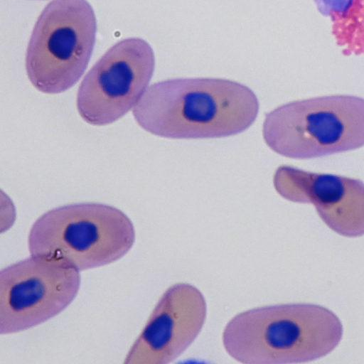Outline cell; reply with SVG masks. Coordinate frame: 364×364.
<instances>
[{
  "label": "cell",
  "mask_w": 364,
  "mask_h": 364,
  "mask_svg": "<svg viewBox=\"0 0 364 364\" xmlns=\"http://www.w3.org/2000/svg\"><path fill=\"white\" fill-rule=\"evenodd\" d=\"M259 102L246 85L220 78H177L148 87L134 117L146 132L169 139L221 138L255 122Z\"/></svg>",
  "instance_id": "obj_1"
},
{
  "label": "cell",
  "mask_w": 364,
  "mask_h": 364,
  "mask_svg": "<svg viewBox=\"0 0 364 364\" xmlns=\"http://www.w3.org/2000/svg\"><path fill=\"white\" fill-rule=\"evenodd\" d=\"M343 326L331 310L312 304H285L252 309L225 326V350L245 364L306 363L333 351Z\"/></svg>",
  "instance_id": "obj_2"
},
{
  "label": "cell",
  "mask_w": 364,
  "mask_h": 364,
  "mask_svg": "<svg viewBox=\"0 0 364 364\" xmlns=\"http://www.w3.org/2000/svg\"><path fill=\"white\" fill-rule=\"evenodd\" d=\"M135 231L122 210L101 203H76L52 209L31 227L32 255L60 260L78 271L111 264L132 247Z\"/></svg>",
  "instance_id": "obj_3"
},
{
  "label": "cell",
  "mask_w": 364,
  "mask_h": 364,
  "mask_svg": "<svg viewBox=\"0 0 364 364\" xmlns=\"http://www.w3.org/2000/svg\"><path fill=\"white\" fill-rule=\"evenodd\" d=\"M262 135L277 154L308 159L364 146V98L331 95L297 100L266 114Z\"/></svg>",
  "instance_id": "obj_4"
},
{
  "label": "cell",
  "mask_w": 364,
  "mask_h": 364,
  "mask_svg": "<svg viewBox=\"0 0 364 364\" xmlns=\"http://www.w3.org/2000/svg\"><path fill=\"white\" fill-rule=\"evenodd\" d=\"M97 21L86 0H54L33 28L26 55L32 85L46 94L72 87L87 67L95 42Z\"/></svg>",
  "instance_id": "obj_5"
},
{
  "label": "cell",
  "mask_w": 364,
  "mask_h": 364,
  "mask_svg": "<svg viewBox=\"0 0 364 364\" xmlns=\"http://www.w3.org/2000/svg\"><path fill=\"white\" fill-rule=\"evenodd\" d=\"M79 271L53 258L32 255L0 272V333L9 334L55 316L75 298Z\"/></svg>",
  "instance_id": "obj_6"
},
{
  "label": "cell",
  "mask_w": 364,
  "mask_h": 364,
  "mask_svg": "<svg viewBox=\"0 0 364 364\" xmlns=\"http://www.w3.org/2000/svg\"><path fill=\"white\" fill-rule=\"evenodd\" d=\"M154 67V50L144 40L131 38L114 45L79 86L77 108L82 119L103 126L123 117L145 92Z\"/></svg>",
  "instance_id": "obj_7"
},
{
  "label": "cell",
  "mask_w": 364,
  "mask_h": 364,
  "mask_svg": "<svg viewBox=\"0 0 364 364\" xmlns=\"http://www.w3.org/2000/svg\"><path fill=\"white\" fill-rule=\"evenodd\" d=\"M206 316L207 304L198 288L187 283L172 285L159 300L124 363H171L196 340Z\"/></svg>",
  "instance_id": "obj_8"
},
{
  "label": "cell",
  "mask_w": 364,
  "mask_h": 364,
  "mask_svg": "<svg viewBox=\"0 0 364 364\" xmlns=\"http://www.w3.org/2000/svg\"><path fill=\"white\" fill-rule=\"evenodd\" d=\"M273 183L286 200L313 204L321 220L338 234L364 235V183L360 180L284 165L276 170Z\"/></svg>",
  "instance_id": "obj_9"
},
{
  "label": "cell",
  "mask_w": 364,
  "mask_h": 364,
  "mask_svg": "<svg viewBox=\"0 0 364 364\" xmlns=\"http://www.w3.org/2000/svg\"><path fill=\"white\" fill-rule=\"evenodd\" d=\"M331 16L338 41L352 50L364 53V0H316Z\"/></svg>",
  "instance_id": "obj_10"
}]
</instances>
